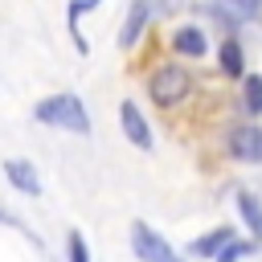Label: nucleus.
I'll return each instance as SVG.
<instances>
[{
	"instance_id": "obj_1",
	"label": "nucleus",
	"mask_w": 262,
	"mask_h": 262,
	"mask_svg": "<svg viewBox=\"0 0 262 262\" xmlns=\"http://www.w3.org/2000/svg\"><path fill=\"white\" fill-rule=\"evenodd\" d=\"M33 115L41 123H49V127H61V131H74V135H90V115H86L82 98H74V94H53V98L37 102Z\"/></svg>"
},
{
	"instance_id": "obj_2",
	"label": "nucleus",
	"mask_w": 262,
	"mask_h": 262,
	"mask_svg": "<svg viewBox=\"0 0 262 262\" xmlns=\"http://www.w3.org/2000/svg\"><path fill=\"white\" fill-rule=\"evenodd\" d=\"M188 90H192V78H188L180 66H164V70H156L151 82H147V94H151L160 106H172V102L188 98Z\"/></svg>"
},
{
	"instance_id": "obj_3",
	"label": "nucleus",
	"mask_w": 262,
	"mask_h": 262,
	"mask_svg": "<svg viewBox=\"0 0 262 262\" xmlns=\"http://www.w3.org/2000/svg\"><path fill=\"white\" fill-rule=\"evenodd\" d=\"M131 250L139 254V262H180L176 258V250L151 229V225H143V221H135L131 225Z\"/></svg>"
},
{
	"instance_id": "obj_4",
	"label": "nucleus",
	"mask_w": 262,
	"mask_h": 262,
	"mask_svg": "<svg viewBox=\"0 0 262 262\" xmlns=\"http://www.w3.org/2000/svg\"><path fill=\"white\" fill-rule=\"evenodd\" d=\"M119 123H123V135H127L135 147H143V151L151 147V131H147V123H143V115H139V106H135L131 98L119 106Z\"/></svg>"
},
{
	"instance_id": "obj_5",
	"label": "nucleus",
	"mask_w": 262,
	"mask_h": 262,
	"mask_svg": "<svg viewBox=\"0 0 262 262\" xmlns=\"http://www.w3.org/2000/svg\"><path fill=\"white\" fill-rule=\"evenodd\" d=\"M4 176H8V180H12V188H16V192H25V196H37V192H41L37 168H33L29 160H4Z\"/></svg>"
},
{
	"instance_id": "obj_6",
	"label": "nucleus",
	"mask_w": 262,
	"mask_h": 262,
	"mask_svg": "<svg viewBox=\"0 0 262 262\" xmlns=\"http://www.w3.org/2000/svg\"><path fill=\"white\" fill-rule=\"evenodd\" d=\"M229 151L237 156V160H262V127H242V131H233V139H229Z\"/></svg>"
},
{
	"instance_id": "obj_7",
	"label": "nucleus",
	"mask_w": 262,
	"mask_h": 262,
	"mask_svg": "<svg viewBox=\"0 0 262 262\" xmlns=\"http://www.w3.org/2000/svg\"><path fill=\"white\" fill-rule=\"evenodd\" d=\"M147 8H151V0H135V8H131V16H127V25H123V33H119V45H123V49L139 37V29H143V20H147Z\"/></svg>"
},
{
	"instance_id": "obj_8",
	"label": "nucleus",
	"mask_w": 262,
	"mask_h": 262,
	"mask_svg": "<svg viewBox=\"0 0 262 262\" xmlns=\"http://www.w3.org/2000/svg\"><path fill=\"white\" fill-rule=\"evenodd\" d=\"M172 45H176L180 53H188V57H201V53L209 49V41H205V33H201V29H176Z\"/></svg>"
},
{
	"instance_id": "obj_9",
	"label": "nucleus",
	"mask_w": 262,
	"mask_h": 262,
	"mask_svg": "<svg viewBox=\"0 0 262 262\" xmlns=\"http://www.w3.org/2000/svg\"><path fill=\"white\" fill-rule=\"evenodd\" d=\"M237 209H242V217H246V225H250V233L262 242V205H258V196H250V192H242L237 196Z\"/></svg>"
},
{
	"instance_id": "obj_10",
	"label": "nucleus",
	"mask_w": 262,
	"mask_h": 262,
	"mask_svg": "<svg viewBox=\"0 0 262 262\" xmlns=\"http://www.w3.org/2000/svg\"><path fill=\"white\" fill-rule=\"evenodd\" d=\"M225 242H233V229H213L209 237H201V242H192V254H201V258H209V254H217Z\"/></svg>"
},
{
	"instance_id": "obj_11",
	"label": "nucleus",
	"mask_w": 262,
	"mask_h": 262,
	"mask_svg": "<svg viewBox=\"0 0 262 262\" xmlns=\"http://www.w3.org/2000/svg\"><path fill=\"white\" fill-rule=\"evenodd\" d=\"M221 70H225L229 78L242 74V45H237V41H225V45H221Z\"/></svg>"
},
{
	"instance_id": "obj_12",
	"label": "nucleus",
	"mask_w": 262,
	"mask_h": 262,
	"mask_svg": "<svg viewBox=\"0 0 262 262\" xmlns=\"http://www.w3.org/2000/svg\"><path fill=\"white\" fill-rule=\"evenodd\" d=\"M221 8H229V12H233V16H242V20H250V16H258L262 0H221Z\"/></svg>"
},
{
	"instance_id": "obj_13",
	"label": "nucleus",
	"mask_w": 262,
	"mask_h": 262,
	"mask_svg": "<svg viewBox=\"0 0 262 262\" xmlns=\"http://www.w3.org/2000/svg\"><path fill=\"white\" fill-rule=\"evenodd\" d=\"M246 111H262V78H246Z\"/></svg>"
},
{
	"instance_id": "obj_14",
	"label": "nucleus",
	"mask_w": 262,
	"mask_h": 262,
	"mask_svg": "<svg viewBox=\"0 0 262 262\" xmlns=\"http://www.w3.org/2000/svg\"><path fill=\"white\" fill-rule=\"evenodd\" d=\"M246 250H250V246H242V242H225V246H221V250H217L213 258H217V262H237V258H242Z\"/></svg>"
},
{
	"instance_id": "obj_15",
	"label": "nucleus",
	"mask_w": 262,
	"mask_h": 262,
	"mask_svg": "<svg viewBox=\"0 0 262 262\" xmlns=\"http://www.w3.org/2000/svg\"><path fill=\"white\" fill-rule=\"evenodd\" d=\"M70 262H90V254H86V242H82V233H70Z\"/></svg>"
}]
</instances>
